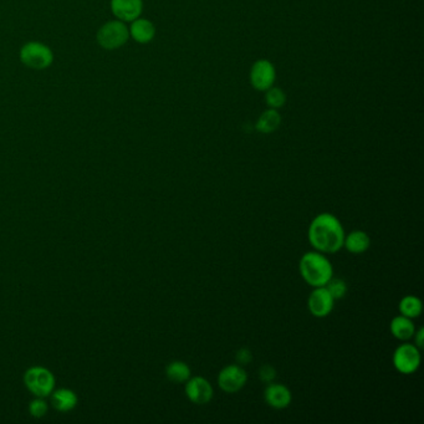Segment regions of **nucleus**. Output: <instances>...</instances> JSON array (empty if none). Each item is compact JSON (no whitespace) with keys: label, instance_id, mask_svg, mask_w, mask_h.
<instances>
[{"label":"nucleus","instance_id":"1","mask_svg":"<svg viewBox=\"0 0 424 424\" xmlns=\"http://www.w3.org/2000/svg\"><path fill=\"white\" fill-rule=\"evenodd\" d=\"M345 228L333 213H320L308 226V239L313 251L335 254L343 248Z\"/></svg>","mask_w":424,"mask_h":424},{"label":"nucleus","instance_id":"2","mask_svg":"<svg viewBox=\"0 0 424 424\" xmlns=\"http://www.w3.org/2000/svg\"><path fill=\"white\" fill-rule=\"evenodd\" d=\"M299 271L301 278L311 288L325 286L333 276V266L326 254L311 251L300 258Z\"/></svg>","mask_w":424,"mask_h":424},{"label":"nucleus","instance_id":"3","mask_svg":"<svg viewBox=\"0 0 424 424\" xmlns=\"http://www.w3.org/2000/svg\"><path fill=\"white\" fill-rule=\"evenodd\" d=\"M20 61L34 70H45L54 63V54L48 45L39 41L24 44L19 53Z\"/></svg>","mask_w":424,"mask_h":424},{"label":"nucleus","instance_id":"4","mask_svg":"<svg viewBox=\"0 0 424 424\" xmlns=\"http://www.w3.org/2000/svg\"><path fill=\"white\" fill-rule=\"evenodd\" d=\"M130 39V30L121 20H111L102 25L96 35L97 44L105 50H116L123 46Z\"/></svg>","mask_w":424,"mask_h":424},{"label":"nucleus","instance_id":"5","mask_svg":"<svg viewBox=\"0 0 424 424\" xmlns=\"http://www.w3.org/2000/svg\"><path fill=\"white\" fill-rule=\"evenodd\" d=\"M24 383L26 388L36 397H48L55 388V377L53 372L41 366L30 367L25 372Z\"/></svg>","mask_w":424,"mask_h":424},{"label":"nucleus","instance_id":"6","mask_svg":"<svg viewBox=\"0 0 424 424\" xmlns=\"http://www.w3.org/2000/svg\"><path fill=\"white\" fill-rule=\"evenodd\" d=\"M422 361L420 348L415 343H405L395 348L392 356V363L397 372L402 375H412L418 371Z\"/></svg>","mask_w":424,"mask_h":424},{"label":"nucleus","instance_id":"7","mask_svg":"<svg viewBox=\"0 0 424 424\" xmlns=\"http://www.w3.org/2000/svg\"><path fill=\"white\" fill-rule=\"evenodd\" d=\"M218 385L226 393H236L246 387L248 373L241 365H228L223 367L218 375Z\"/></svg>","mask_w":424,"mask_h":424},{"label":"nucleus","instance_id":"8","mask_svg":"<svg viewBox=\"0 0 424 424\" xmlns=\"http://www.w3.org/2000/svg\"><path fill=\"white\" fill-rule=\"evenodd\" d=\"M184 392L187 398L197 405H208L214 395L212 383L203 376H191L186 382Z\"/></svg>","mask_w":424,"mask_h":424},{"label":"nucleus","instance_id":"9","mask_svg":"<svg viewBox=\"0 0 424 424\" xmlns=\"http://www.w3.org/2000/svg\"><path fill=\"white\" fill-rule=\"evenodd\" d=\"M335 306V300L328 293L326 286L313 288V291L308 295V308L313 318H328L333 313Z\"/></svg>","mask_w":424,"mask_h":424},{"label":"nucleus","instance_id":"10","mask_svg":"<svg viewBox=\"0 0 424 424\" xmlns=\"http://www.w3.org/2000/svg\"><path fill=\"white\" fill-rule=\"evenodd\" d=\"M275 77L276 74L274 66L268 60H259L251 68V85L259 91L269 90L270 87L274 85Z\"/></svg>","mask_w":424,"mask_h":424},{"label":"nucleus","instance_id":"11","mask_svg":"<svg viewBox=\"0 0 424 424\" xmlns=\"http://www.w3.org/2000/svg\"><path fill=\"white\" fill-rule=\"evenodd\" d=\"M264 400L266 405L274 410H285L293 402V393L289 387L283 383L270 382L264 390Z\"/></svg>","mask_w":424,"mask_h":424},{"label":"nucleus","instance_id":"12","mask_svg":"<svg viewBox=\"0 0 424 424\" xmlns=\"http://www.w3.org/2000/svg\"><path fill=\"white\" fill-rule=\"evenodd\" d=\"M110 6H111L112 14L115 15L117 19L123 23H131L140 18L143 10V1L142 0H111Z\"/></svg>","mask_w":424,"mask_h":424},{"label":"nucleus","instance_id":"13","mask_svg":"<svg viewBox=\"0 0 424 424\" xmlns=\"http://www.w3.org/2000/svg\"><path fill=\"white\" fill-rule=\"evenodd\" d=\"M370 246H371V238L365 231L357 229V231H350L345 236L343 248L351 254L355 256L363 254L370 249Z\"/></svg>","mask_w":424,"mask_h":424},{"label":"nucleus","instance_id":"14","mask_svg":"<svg viewBox=\"0 0 424 424\" xmlns=\"http://www.w3.org/2000/svg\"><path fill=\"white\" fill-rule=\"evenodd\" d=\"M390 331L393 338L400 341H410L413 338L415 333V325L413 320L405 318L403 315H398L390 320Z\"/></svg>","mask_w":424,"mask_h":424},{"label":"nucleus","instance_id":"15","mask_svg":"<svg viewBox=\"0 0 424 424\" xmlns=\"http://www.w3.org/2000/svg\"><path fill=\"white\" fill-rule=\"evenodd\" d=\"M130 30L131 38L135 40L136 43L148 44L153 40L156 35V28L153 23L147 19H138L131 21Z\"/></svg>","mask_w":424,"mask_h":424},{"label":"nucleus","instance_id":"16","mask_svg":"<svg viewBox=\"0 0 424 424\" xmlns=\"http://www.w3.org/2000/svg\"><path fill=\"white\" fill-rule=\"evenodd\" d=\"M51 405L59 412H69L77 405V395L74 390L68 388L55 390L51 393Z\"/></svg>","mask_w":424,"mask_h":424},{"label":"nucleus","instance_id":"17","mask_svg":"<svg viewBox=\"0 0 424 424\" xmlns=\"http://www.w3.org/2000/svg\"><path fill=\"white\" fill-rule=\"evenodd\" d=\"M280 125H281V116L279 112L276 111L275 108H270L261 113L259 120L256 122V131L261 133L269 135V133L278 131Z\"/></svg>","mask_w":424,"mask_h":424},{"label":"nucleus","instance_id":"18","mask_svg":"<svg viewBox=\"0 0 424 424\" xmlns=\"http://www.w3.org/2000/svg\"><path fill=\"white\" fill-rule=\"evenodd\" d=\"M398 310H400V315L415 320V318H418L422 315L423 303L415 295H405L400 299Z\"/></svg>","mask_w":424,"mask_h":424},{"label":"nucleus","instance_id":"19","mask_svg":"<svg viewBox=\"0 0 424 424\" xmlns=\"http://www.w3.org/2000/svg\"><path fill=\"white\" fill-rule=\"evenodd\" d=\"M166 376L169 381L174 383H186L192 376V371L186 362L177 360V361L169 362L167 365Z\"/></svg>","mask_w":424,"mask_h":424},{"label":"nucleus","instance_id":"20","mask_svg":"<svg viewBox=\"0 0 424 424\" xmlns=\"http://www.w3.org/2000/svg\"><path fill=\"white\" fill-rule=\"evenodd\" d=\"M266 91H268L266 97V104H268L270 108L278 110V108L284 106L285 104H286V95L280 87L271 86Z\"/></svg>","mask_w":424,"mask_h":424},{"label":"nucleus","instance_id":"21","mask_svg":"<svg viewBox=\"0 0 424 424\" xmlns=\"http://www.w3.org/2000/svg\"><path fill=\"white\" fill-rule=\"evenodd\" d=\"M325 286H326V289L328 290V293L331 294L335 301L345 298L347 294V290H348L347 289L346 281L340 279V278H335V276H333L331 280Z\"/></svg>","mask_w":424,"mask_h":424},{"label":"nucleus","instance_id":"22","mask_svg":"<svg viewBox=\"0 0 424 424\" xmlns=\"http://www.w3.org/2000/svg\"><path fill=\"white\" fill-rule=\"evenodd\" d=\"M48 403L44 400L43 397H36L29 403V413L34 418H43L48 413Z\"/></svg>","mask_w":424,"mask_h":424},{"label":"nucleus","instance_id":"23","mask_svg":"<svg viewBox=\"0 0 424 424\" xmlns=\"http://www.w3.org/2000/svg\"><path fill=\"white\" fill-rule=\"evenodd\" d=\"M259 378L266 385L270 382H274L276 378V370L271 365H263L259 370Z\"/></svg>","mask_w":424,"mask_h":424},{"label":"nucleus","instance_id":"24","mask_svg":"<svg viewBox=\"0 0 424 424\" xmlns=\"http://www.w3.org/2000/svg\"><path fill=\"white\" fill-rule=\"evenodd\" d=\"M236 360L238 365H241V366H246V365H249V363L253 361V353H251L249 348L243 347V348L236 351Z\"/></svg>","mask_w":424,"mask_h":424},{"label":"nucleus","instance_id":"25","mask_svg":"<svg viewBox=\"0 0 424 424\" xmlns=\"http://www.w3.org/2000/svg\"><path fill=\"white\" fill-rule=\"evenodd\" d=\"M423 328H420L418 330L415 328V335H413V338H415V346L418 347V348H422V347H423Z\"/></svg>","mask_w":424,"mask_h":424}]
</instances>
